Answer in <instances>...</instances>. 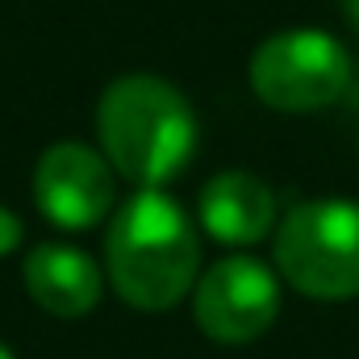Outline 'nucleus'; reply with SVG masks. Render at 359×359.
<instances>
[{"mask_svg": "<svg viewBox=\"0 0 359 359\" xmlns=\"http://www.w3.org/2000/svg\"><path fill=\"white\" fill-rule=\"evenodd\" d=\"M104 268L117 297L142 313L180 305L196 288L201 268L192 217L163 196V188H138L109 226Z\"/></svg>", "mask_w": 359, "mask_h": 359, "instance_id": "f257e3e1", "label": "nucleus"}, {"mask_svg": "<svg viewBox=\"0 0 359 359\" xmlns=\"http://www.w3.org/2000/svg\"><path fill=\"white\" fill-rule=\"evenodd\" d=\"M96 138L121 180L163 188L196 151V113L184 92L159 76H121L96 104Z\"/></svg>", "mask_w": 359, "mask_h": 359, "instance_id": "f03ea898", "label": "nucleus"}, {"mask_svg": "<svg viewBox=\"0 0 359 359\" xmlns=\"http://www.w3.org/2000/svg\"><path fill=\"white\" fill-rule=\"evenodd\" d=\"M276 268L313 301L359 297V201H305L276 230Z\"/></svg>", "mask_w": 359, "mask_h": 359, "instance_id": "7ed1b4c3", "label": "nucleus"}, {"mask_svg": "<svg viewBox=\"0 0 359 359\" xmlns=\"http://www.w3.org/2000/svg\"><path fill=\"white\" fill-rule=\"evenodd\" d=\"M251 92L276 113H318L334 104L351 80L347 46L326 29H280L251 55Z\"/></svg>", "mask_w": 359, "mask_h": 359, "instance_id": "20e7f679", "label": "nucleus"}, {"mask_svg": "<svg viewBox=\"0 0 359 359\" xmlns=\"http://www.w3.org/2000/svg\"><path fill=\"white\" fill-rule=\"evenodd\" d=\"M276 313H280V280L268 264L251 255H226L196 280L192 318L222 347L255 343L271 330Z\"/></svg>", "mask_w": 359, "mask_h": 359, "instance_id": "39448f33", "label": "nucleus"}, {"mask_svg": "<svg viewBox=\"0 0 359 359\" xmlns=\"http://www.w3.org/2000/svg\"><path fill=\"white\" fill-rule=\"evenodd\" d=\"M117 196V172L84 142H55L34 168V201L59 230L96 226Z\"/></svg>", "mask_w": 359, "mask_h": 359, "instance_id": "423d86ee", "label": "nucleus"}, {"mask_svg": "<svg viewBox=\"0 0 359 359\" xmlns=\"http://www.w3.org/2000/svg\"><path fill=\"white\" fill-rule=\"evenodd\" d=\"M196 217L209 238L226 247H251L276 230V192L251 172H222L201 188Z\"/></svg>", "mask_w": 359, "mask_h": 359, "instance_id": "0eeeda50", "label": "nucleus"}, {"mask_svg": "<svg viewBox=\"0 0 359 359\" xmlns=\"http://www.w3.org/2000/svg\"><path fill=\"white\" fill-rule=\"evenodd\" d=\"M25 288L29 297L55 318H84L100 301V268L88 251L67 243H42L25 259Z\"/></svg>", "mask_w": 359, "mask_h": 359, "instance_id": "6e6552de", "label": "nucleus"}, {"mask_svg": "<svg viewBox=\"0 0 359 359\" xmlns=\"http://www.w3.org/2000/svg\"><path fill=\"white\" fill-rule=\"evenodd\" d=\"M21 234H25V230H21V217H17L13 209L0 205V259L13 255V251L21 247Z\"/></svg>", "mask_w": 359, "mask_h": 359, "instance_id": "1a4fd4ad", "label": "nucleus"}, {"mask_svg": "<svg viewBox=\"0 0 359 359\" xmlns=\"http://www.w3.org/2000/svg\"><path fill=\"white\" fill-rule=\"evenodd\" d=\"M343 13H347V17L359 25V0H343Z\"/></svg>", "mask_w": 359, "mask_h": 359, "instance_id": "9d476101", "label": "nucleus"}, {"mask_svg": "<svg viewBox=\"0 0 359 359\" xmlns=\"http://www.w3.org/2000/svg\"><path fill=\"white\" fill-rule=\"evenodd\" d=\"M0 359H13V351H8V347H4V343H0Z\"/></svg>", "mask_w": 359, "mask_h": 359, "instance_id": "9b49d317", "label": "nucleus"}]
</instances>
